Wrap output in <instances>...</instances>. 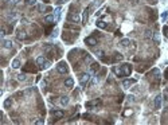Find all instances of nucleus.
<instances>
[{
    "instance_id": "nucleus-9",
    "label": "nucleus",
    "mask_w": 168,
    "mask_h": 125,
    "mask_svg": "<svg viewBox=\"0 0 168 125\" xmlns=\"http://www.w3.org/2000/svg\"><path fill=\"white\" fill-rule=\"evenodd\" d=\"M113 73L116 74L117 77H124V73H122V69H121V66H116V67H113Z\"/></svg>"
},
{
    "instance_id": "nucleus-37",
    "label": "nucleus",
    "mask_w": 168,
    "mask_h": 125,
    "mask_svg": "<svg viewBox=\"0 0 168 125\" xmlns=\"http://www.w3.org/2000/svg\"><path fill=\"white\" fill-rule=\"evenodd\" d=\"M35 124H43V120H38V121H36Z\"/></svg>"
},
{
    "instance_id": "nucleus-36",
    "label": "nucleus",
    "mask_w": 168,
    "mask_h": 125,
    "mask_svg": "<svg viewBox=\"0 0 168 125\" xmlns=\"http://www.w3.org/2000/svg\"><path fill=\"white\" fill-rule=\"evenodd\" d=\"M167 16H168V10L164 12V14H163V18H167Z\"/></svg>"
},
{
    "instance_id": "nucleus-23",
    "label": "nucleus",
    "mask_w": 168,
    "mask_h": 125,
    "mask_svg": "<svg viewBox=\"0 0 168 125\" xmlns=\"http://www.w3.org/2000/svg\"><path fill=\"white\" fill-rule=\"evenodd\" d=\"M132 113H133V110H132V109H126V110L124 112V116H125V117H128V116H130Z\"/></svg>"
},
{
    "instance_id": "nucleus-11",
    "label": "nucleus",
    "mask_w": 168,
    "mask_h": 125,
    "mask_svg": "<svg viewBox=\"0 0 168 125\" xmlns=\"http://www.w3.org/2000/svg\"><path fill=\"white\" fill-rule=\"evenodd\" d=\"M52 114H54V117H55V118H58V120L63 118V116H65V113H63L62 110H54V112H52Z\"/></svg>"
},
{
    "instance_id": "nucleus-10",
    "label": "nucleus",
    "mask_w": 168,
    "mask_h": 125,
    "mask_svg": "<svg viewBox=\"0 0 168 125\" xmlns=\"http://www.w3.org/2000/svg\"><path fill=\"white\" fill-rule=\"evenodd\" d=\"M136 82V79H125L124 82H122V86L125 87V89H128V87H130V85H133Z\"/></svg>"
},
{
    "instance_id": "nucleus-21",
    "label": "nucleus",
    "mask_w": 168,
    "mask_h": 125,
    "mask_svg": "<svg viewBox=\"0 0 168 125\" xmlns=\"http://www.w3.org/2000/svg\"><path fill=\"white\" fill-rule=\"evenodd\" d=\"M61 104H62V105H67V104H69V97H66V95H65V97H62V98H61Z\"/></svg>"
},
{
    "instance_id": "nucleus-35",
    "label": "nucleus",
    "mask_w": 168,
    "mask_h": 125,
    "mask_svg": "<svg viewBox=\"0 0 168 125\" xmlns=\"http://www.w3.org/2000/svg\"><path fill=\"white\" fill-rule=\"evenodd\" d=\"M67 0H58V4H65Z\"/></svg>"
},
{
    "instance_id": "nucleus-17",
    "label": "nucleus",
    "mask_w": 168,
    "mask_h": 125,
    "mask_svg": "<svg viewBox=\"0 0 168 125\" xmlns=\"http://www.w3.org/2000/svg\"><path fill=\"white\" fill-rule=\"evenodd\" d=\"M11 105H12V100H11V98H7V100L4 101V108H7V109H8Z\"/></svg>"
},
{
    "instance_id": "nucleus-3",
    "label": "nucleus",
    "mask_w": 168,
    "mask_h": 125,
    "mask_svg": "<svg viewBox=\"0 0 168 125\" xmlns=\"http://www.w3.org/2000/svg\"><path fill=\"white\" fill-rule=\"evenodd\" d=\"M57 70H58V73H61V74H66L67 73V66H66L63 62H61L59 65L57 66Z\"/></svg>"
},
{
    "instance_id": "nucleus-20",
    "label": "nucleus",
    "mask_w": 168,
    "mask_h": 125,
    "mask_svg": "<svg viewBox=\"0 0 168 125\" xmlns=\"http://www.w3.org/2000/svg\"><path fill=\"white\" fill-rule=\"evenodd\" d=\"M44 62H46V59H44V57H39L38 59H36V63H38L39 66H42Z\"/></svg>"
},
{
    "instance_id": "nucleus-4",
    "label": "nucleus",
    "mask_w": 168,
    "mask_h": 125,
    "mask_svg": "<svg viewBox=\"0 0 168 125\" xmlns=\"http://www.w3.org/2000/svg\"><path fill=\"white\" fill-rule=\"evenodd\" d=\"M85 43L89 44V46H95V44H97V39H95L94 36H89V38L85 39Z\"/></svg>"
},
{
    "instance_id": "nucleus-24",
    "label": "nucleus",
    "mask_w": 168,
    "mask_h": 125,
    "mask_svg": "<svg viewBox=\"0 0 168 125\" xmlns=\"http://www.w3.org/2000/svg\"><path fill=\"white\" fill-rule=\"evenodd\" d=\"M114 61H122V55L118 54V52H116V55H114Z\"/></svg>"
},
{
    "instance_id": "nucleus-14",
    "label": "nucleus",
    "mask_w": 168,
    "mask_h": 125,
    "mask_svg": "<svg viewBox=\"0 0 168 125\" xmlns=\"http://www.w3.org/2000/svg\"><path fill=\"white\" fill-rule=\"evenodd\" d=\"M73 85H74L73 78H67V79L65 81V86H66V87H73Z\"/></svg>"
},
{
    "instance_id": "nucleus-22",
    "label": "nucleus",
    "mask_w": 168,
    "mask_h": 125,
    "mask_svg": "<svg viewBox=\"0 0 168 125\" xmlns=\"http://www.w3.org/2000/svg\"><path fill=\"white\" fill-rule=\"evenodd\" d=\"M129 43H130L129 39H122V41H121V46H124V47L129 46Z\"/></svg>"
},
{
    "instance_id": "nucleus-1",
    "label": "nucleus",
    "mask_w": 168,
    "mask_h": 125,
    "mask_svg": "<svg viewBox=\"0 0 168 125\" xmlns=\"http://www.w3.org/2000/svg\"><path fill=\"white\" fill-rule=\"evenodd\" d=\"M100 105H101V100H92V101H89V102H86V106L89 109H93V108L100 106Z\"/></svg>"
},
{
    "instance_id": "nucleus-18",
    "label": "nucleus",
    "mask_w": 168,
    "mask_h": 125,
    "mask_svg": "<svg viewBox=\"0 0 168 125\" xmlns=\"http://www.w3.org/2000/svg\"><path fill=\"white\" fill-rule=\"evenodd\" d=\"M87 14H89V8L85 10V12H84V16H82V22H84V23L87 22Z\"/></svg>"
},
{
    "instance_id": "nucleus-7",
    "label": "nucleus",
    "mask_w": 168,
    "mask_h": 125,
    "mask_svg": "<svg viewBox=\"0 0 168 125\" xmlns=\"http://www.w3.org/2000/svg\"><path fill=\"white\" fill-rule=\"evenodd\" d=\"M121 69H122V73H124V75H129L130 71H132V67H130V65H122Z\"/></svg>"
},
{
    "instance_id": "nucleus-19",
    "label": "nucleus",
    "mask_w": 168,
    "mask_h": 125,
    "mask_svg": "<svg viewBox=\"0 0 168 125\" xmlns=\"http://www.w3.org/2000/svg\"><path fill=\"white\" fill-rule=\"evenodd\" d=\"M98 69V63H92V67H90V74H93L95 70Z\"/></svg>"
},
{
    "instance_id": "nucleus-16",
    "label": "nucleus",
    "mask_w": 168,
    "mask_h": 125,
    "mask_svg": "<svg viewBox=\"0 0 168 125\" xmlns=\"http://www.w3.org/2000/svg\"><path fill=\"white\" fill-rule=\"evenodd\" d=\"M3 47H6V49H12V42L11 41H4Z\"/></svg>"
},
{
    "instance_id": "nucleus-28",
    "label": "nucleus",
    "mask_w": 168,
    "mask_h": 125,
    "mask_svg": "<svg viewBox=\"0 0 168 125\" xmlns=\"http://www.w3.org/2000/svg\"><path fill=\"white\" fill-rule=\"evenodd\" d=\"M95 54H97V57H98V58H104V51H102V50H98V51L95 52Z\"/></svg>"
},
{
    "instance_id": "nucleus-12",
    "label": "nucleus",
    "mask_w": 168,
    "mask_h": 125,
    "mask_svg": "<svg viewBox=\"0 0 168 125\" xmlns=\"http://www.w3.org/2000/svg\"><path fill=\"white\" fill-rule=\"evenodd\" d=\"M95 24H97V27H98V28H101V30H104V28L108 27V23L104 22V20H98V22L95 23Z\"/></svg>"
},
{
    "instance_id": "nucleus-29",
    "label": "nucleus",
    "mask_w": 168,
    "mask_h": 125,
    "mask_svg": "<svg viewBox=\"0 0 168 125\" xmlns=\"http://www.w3.org/2000/svg\"><path fill=\"white\" fill-rule=\"evenodd\" d=\"M49 66H50V62H49V61H46V62H44L43 65L41 66V69H47V67H49Z\"/></svg>"
},
{
    "instance_id": "nucleus-8",
    "label": "nucleus",
    "mask_w": 168,
    "mask_h": 125,
    "mask_svg": "<svg viewBox=\"0 0 168 125\" xmlns=\"http://www.w3.org/2000/svg\"><path fill=\"white\" fill-rule=\"evenodd\" d=\"M16 38L19 39V41H24L26 38H27V34H26V31H18L16 32Z\"/></svg>"
},
{
    "instance_id": "nucleus-30",
    "label": "nucleus",
    "mask_w": 168,
    "mask_h": 125,
    "mask_svg": "<svg viewBox=\"0 0 168 125\" xmlns=\"http://www.w3.org/2000/svg\"><path fill=\"white\" fill-rule=\"evenodd\" d=\"M152 35H153V34H152V31H145V38H152Z\"/></svg>"
},
{
    "instance_id": "nucleus-33",
    "label": "nucleus",
    "mask_w": 168,
    "mask_h": 125,
    "mask_svg": "<svg viewBox=\"0 0 168 125\" xmlns=\"http://www.w3.org/2000/svg\"><path fill=\"white\" fill-rule=\"evenodd\" d=\"M164 97L168 100V87H167V89H164Z\"/></svg>"
},
{
    "instance_id": "nucleus-27",
    "label": "nucleus",
    "mask_w": 168,
    "mask_h": 125,
    "mask_svg": "<svg viewBox=\"0 0 168 125\" xmlns=\"http://www.w3.org/2000/svg\"><path fill=\"white\" fill-rule=\"evenodd\" d=\"M26 3H27L28 6H35V4H36V0H26Z\"/></svg>"
},
{
    "instance_id": "nucleus-6",
    "label": "nucleus",
    "mask_w": 168,
    "mask_h": 125,
    "mask_svg": "<svg viewBox=\"0 0 168 125\" xmlns=\"http://www.w3.org/2000/svg\"><path fill=\"white\" fill-rule=\"evenodd\" d=\"M161 101H163V97L161 95H156V98H155V108L156 109H160L161 108Z\"/></svg>"
},
{
    "instance_id": "nucleus-32",
    "label": "nucleus",
    "mask_w": 168,
    "mask_h": 125,
    "mask_svg": "<svg viewBox=\"0 0 168 125\" xmlns=\"http://www.w3.org/2000/svg\"><path fill=\"white\" fill-rule=\"evenodd\" d=\"M163 30H164V34H165V36H167V38H168V27H167V26H165V27L163 28Z\"/></svg>"
},
{
    "instance_id": "nucleus-26",
    "label": "nucleus",
    "mask_w": 168,
    "mask_h": 125,
    "mask_svg": "<svg viewBox=\"0 0 168 125\" xmlns=\"http://www.w3.org/2000/svg\"><path fill=\"white\" fill-rule=\"evenodd\" d=\"M26 78H27L26 74H19V75H18V79H19V81H26Z\"/></svg>"
},
{
    "instance_id": "nucleus-15",
    "label": "nucleus",
    "mask_w": 168,
    "mask_h": 125,
    "mask_svg": "<svg viewBox=\"0 0 168 125\" xmlns=\"http://www.w3.org/2000/svg\"><path fill=\"white\" fill-rule=\"evenodd\" d=\"M12 67H14V69H19L20 67V61L18 59V58L12 61Z\"/></svg>"
},
{
    "instance_id": "nucleus-5",
    "label": "nucleus",
    "mask_w": 168,
    "mask_h": 125,
    "mask_svg": "<svg viewBox=\"0 0 168 125\" xmlns=\"http://www.w3.org/2000/svg\"><path fill=\"white\" fill-rule=\"evenodd\" d=\"M67 20H69V22H73V23H77V22H79V15L70 14V15L67 16Z\"/></svg>"
},
{
    "instance_id": "nucleus-25",
    "label": "nucleus",
    "mask_w": 168,
    "mask_h": 125,
    "mask_svg": "<svg viewBox=\"0 0 168 125\" xmlns=\"http://www.w3.org/2000/svg\"><path fill=\"white\" fill-rule=\"evenodd\" d=\"M152 38H153V41L156 42V43H159V34L157 32H155L153 35H152Z\"/></svg>"
},
{
    "instance_id": "nucleus-31",
    "label": "nucleus",
    "mask_w": 168,
    "mask_h": 125,
    "mask_svg": "<svg viewBox=\"0 0 168 125\" xmlns=\"http://www.w3.org/2000/svg\"><path fill=\"white\" fill-rule=\"evenodd\" d=\"M61 11H62V10H61V7H58V8L55 10V15H57V18H59V15H61Z\"/></svg>"
},
{
    "instance_id": "nucleus-2",
    "label": "nucleus",
    "mask_w": 168,
    "mask_h": 125,
    "mask_svg": "<svg viewBox=\"0 0 168 125\" xmlns=\"http://www.w3.org/2000/svg\"><path fill=\"white\" fill-rule=\"evenodd\" d=\"M90 73H85V74H82L81 77H79V82H81L82 85H85V83H87L89 82V79H90Z\"/></svg>"
},
{
    "instance_id": "nucleus-13",
    "label": "nucleus",
    "mask_w": 168,
    "mask_h": 125,
    "mask_svg": "<svg viewBox=\"0 0 168 125\" xmlns=\"http://www.w3.org/2000/svg\"><path fill=\"white\" fill-rule=\"evenodd\" d=\"M44 22H46L47 24H51V23L54 22V16H52V15H47V16H44Z\"/></svg>"
},
{
    "instance_id": "nucleus-34",
    "label": "nucleus",
    "mask_w": 168,
    "mask_h": 125,
    "mask_svg": "<svg viewBox=\"0 0 168 125\" xmlns=\"http://www.w3.org/2000/svg\"><path fill=\"white\" fill-rule=\"evenodd\" d=\"M85 61H86L87 63H89V62H92V57H89V55H87V57L85 58Z\"/></svg>"
},
{
    "instance_id": "nucleus-38",
    "label": "nucleus",
    "mask_w": 168,
    "mask_h": 125,
    "mask_svg": "<svg viewBox=\"0 0 168 125\" xmlns=\"http://www.w3.org/2000/svg\"><path fill=\"white\" fill-rule=\"evenodd\" d=\"M12 1H14V3H19L20 0H12Z\"/></svg>"
}]
</instances>
